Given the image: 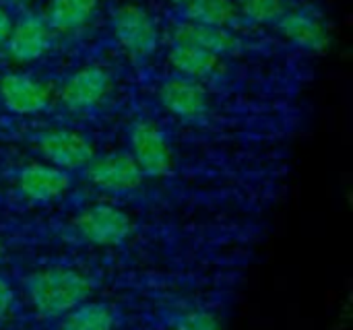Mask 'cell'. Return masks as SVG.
Segmentation results:
<instances>
[{"instance_id": "1", "label": "cell", "mask_w": 353, "mask_h": 330, "mask_svg": "<svg viewBox=\"0 0 353 330\" xmlns=\"http://www.w3.org/2000/svg\"><path fill=\"white\" fill-rule=\"evenodd\" d=\"M25 293L39 316L58 318L87 302L93 293V283L77 269L46 267L27 277Z\"/></svg>"}, {"instance_id": "2", "label": "cell", "mask_w": 353, "mask_h": 330, "mask_svg": "<svg viewBox=\"0 0 353 330\" xmlns=\"http://www.w3.org/2000/svg\"><path fill=\"white\" fill-rule=\"evenodd\" d=\"M77 234L93 246L112 248L124 244L134 229V223L126 211L116 205L97 203L81 211L72 221Z\"/></svg>"}, {"instance_id": "3", "label": "cell", "mask_w": 353, "mask_h": 330, "mask_svg": "<svg viewBox=\"0 0 353 330\" xmlns=\"http://www.w3.org/2000/svg\"><path fill=\"white\" fill-rule=\"evenodd\" d=\"M112 29L118 45L134 60L149 58L159 41L155 19L139 4H122L112 17Z\"/></svg>"}, {"instance_id": "4", "label": "cell", "mask_w": 353, "mask_h": 330, "mask_svg": "<svg viewBox=\"0 0 353 330\" xmlns=\"http://www.w3.org/2000/svg\"><path fill=\"white\" fill-rule=\"evenodd\" d=\"M130 155L147 178H165L174 169L172 147L157 124L151 120H137L128 134Z\"/></svg>"}, {"instance_id": "5", "label": "cell", "mask_w": 353, "mask_h": 330, "mask_svg": "<svg viewBox=\"0 0 353 330\" xmlns=\"http://www.w3.org/2000/svg\"><path fill=\"white\" fill-rule=\"evenodd\" d=\"M89 182L108 194H128L143 186V172L130 153H110L93 157L87 165Z\"/></svg>"}, {"instance_id": "6", "label": "cell", "mask_w": 353, "mask_h": 330, "mask_svg": "<svg viewBox=\"0 0 353 330\" xmlns=\"http://www.w3.org/2000/svg\"><path fill=\"white\" fill-rule=\"evenodd\" d=\"M37 149L41 157L60 169H81L87 167L95 157V149L87 136L70 128H52L39 134Z\"/></svg>"}, {"instance_id": "7", "label": "cell", "mask_w": 353, "mask_h": 330, "mask_svg": "<svg viewBox=\"0 0 353 330\" xmlns=\"http://www.w3.org/2000/svg\"><path fill=\"white\" fill-rule=\"evenodd\" d=\"M19 192L37 205H48L66 194L70 188V176L66 169H60L52 163H27L17 174Z\"/></svg>"}, {"instance_id": "8", "label": "cell", "mask_w": 353, "mask_h": 330, "mask_svg": "<svg viewBox=\"0 0 353 330\" xmlns=\"http://www.w3.org/2000/svg\"><path fill=\"white\" fill-rule=\"evenodd\" d=\"M112 87L110 74L101 66H85L72 72L60 87V101L72 112L91 110L103 101Z\"/></svg>"}, {"instance_id": "9", "label": "cell", "mask_w": 353, "mask_h": 330, "mask_svg": "<svg viewBox=\"0 0 353 330\" xmlns=\"http://www.w3.org/2000/svg\"><path fill=\"white\" fill-rule=\"evenodd\" d=\"M6 48L10 58L21 64L39 60L52 48V29L48 21L39 14H25L12 23Z\"/></svg>"}, {"instance_id": "10", "label": "cell", "mask_w": 353, "mask_h": 330, "mask_svg": "<svg viewBox=\"0 0 353 330\" xmlns=\"http://www.w3.org/2000/svg\"><path fill=\"white\" fill-rule=\"evenodd\" d=\"M0 101L12 114L33 116L48 107L50 89L29 74L10 72L0 79Z\"/></svg>"}, {"instance_id": "11", "label": "cell", "mask_w": 353, "mask_h": 330, "mask_svg": "<svg viewBox=\"0 0 353 330\" xmlns=\"http://www.w3.org/2000/svg\"><path fill=\"white\" fill-rule=\"evenodd\" d=\"M159 101L172 116L182 120H196L209 110L207 91L199 81L188 76L168 79L159 89Z\"/></svg>"}, {"instance_id": "12", "label": "cell", "mask_w": 353, "mask_h": 330, "mask_svg": "<svg viewBox=\"0 0 353 330\" xmlns=\"http://www.w3.org/2000/svg\"><path fill=\"white\" fill-rule=\"evenodd\" d=\"M277 29L294 45L312 54H323L331 45V33L327 23L319 14L308 10L283 12L277 21Z\"/></svg>"}, {"instance_id": "13", "label": "cell", "mask_w": 353, "mask_h": 330, "mask_svg": "<svg viewBox=\"0 0 353 330\" xmlns=\"http://www.w3.org/2000/svg\"><path fill=\"white\" fill-rule=\"evenodd\" d=\"M174 41H184L199 45L207 52H213L217 56H225L238 48V39L232 35L230 29L225 27H211V25H201L194 21H184L176 27Z\"/></svg>"}, {"instance_id": "14", "label": "cell", "mask_w": 353, "mask_h": 330, "mask_svg": "<svg viewBox=\"0 0 353 330\" xmlns=\"http://www.w3.org/2000/svg\"><path fill=\"white\" fill-rule=\"evenodd\" d=\"M168 60L180 72V76L201 81V79H207V76L217 72L221 56H217L213 52H207V50H203L199 45H192V43L174 41Z\"/></svg>"}, {"instance_id": "15", "label": "cell", "mask_w": 353, "mask_h": 330, "mask_svg": "<svg viewBox=\"0 0 353 330\" xmlns=\"http://www.w3.org/2000/svg\"><path fill=\"white\" fill-rule=\"evenodd\" d=\"M97 4L99 0H50L46 21L52 31L68 33L89 23Z\"/></svg>"}, {"instance_id": "16", "label": "cell", "mask_w": 353, "mask_h": 330, "mask_svg": "<svg viewBox=\"0 0 353 330\" xmlns=\"http://www.w3.org/2000/svg\"><path fill=\"white\" fill-rule=\"evenodd\" d=\"M114 310L105 302L87 300L62 316L58 330H114Z\"/></svg>"}, {"instance_id": "17", "label": "cell", "mask_w": 353, "mask_h": 330, "mask_svg": "<svg viewBox=\"0 0 353 330\" xmlns=\"http://www.w3.org/2000/svg\"><path fill=\"white\" fill-rule=\"evenodd\" d=\"M184 17L186 21L228 29L238 17V8L232 0H192L184 6Z\"/></svg>"}, {"instance_id": "18", "label": "cell", "mask_w": 353, "mask_h": 330, "mask_svg": "<svg viewBox=\"0 0 353 330\" xmlns=\"http://www.w3.org/2000/svg\"><path fill=\"white\" fill-rule=\"evenodd\" d=\"M236 8L252 23H261V25L277 23L285 12L283 0H238Z\"/></svg>"}, {"instance_id": "19", "label": "cell", "mask_w": 353, "mask_h": 330, "mask_svg": "<svg viewBox=\"0 0 353 330\" xmlns=\"http://www.w3.org/2000/svg\"><path fill=\"white\" fill-rule=\"evenodd\" d=\"M172 330H223L215 312L211 310H188L174 320Z\"/></svg>"}, {"instance_id": "20", "label": "cell", "mask_w": 353, "mask_h": 330, "mask_svg": "<svg viewBox=\"0 0 353 330\" xmlns=\"http://www.w3.org/2000/svg\"><path fill=\"white\" fill-rule=\"evenodd\" d=\"M14 300H17V298H14V291H12L10 283H8L6 279L0 277V320H4V318L12 312Z\"/></svg>"}, {"instance_id": "21", "label": "cell", "mask_w": 353, "mask_h": 330, "mask_svg": "<svg viewBox=\"0 0 353 330\" xmlns=\"http://www.w3.org/2000/svg\"><path fill=\"white\" fill-rule=\"evenodd\" d=\"M10 29H12V19L4 8H0V45L6 43V39L10 35Z\"/></svg>"}, {"instance_id": "22", "label": "cell", "mask_w": 353, "mask_h": 330, "mask_svg": "<svg viewBox=\"0 0 353 330\" xmlns=\"http://www.w3.org/2000/svg\"><path fill=\"white\" fill-rule=\"evenodd\" d=\"M170 2H174V4H178V6H186V4L192 2V0H170Z\"/></svg>"}, {"instance_id": "23", "label": "cell", "mask_w": 353, "mask_h": 330, "mask_svg": "<svg viewBox=\"0 0 353 330\" xmlns=\"http://www.w3.org/2000/svg\"><path fill=\"white\" fill-rule=\"evenodd\" d=\"M4 258V244H2V240H0V260Z\"/></svg>"}, {"instance_id": "24", "label": "cell", "mask_w": 353, "mask_h": 330, "mask_svg": "<svg viewBox=\"0 0 353 330\" xmlns=\"http://www.w3.org/2000/svg\"><path fill=\"white\" fill-rule=\"evenodd\" d=\"M12 2H27V0H12Z\"/></svg>"}]
</instances>
